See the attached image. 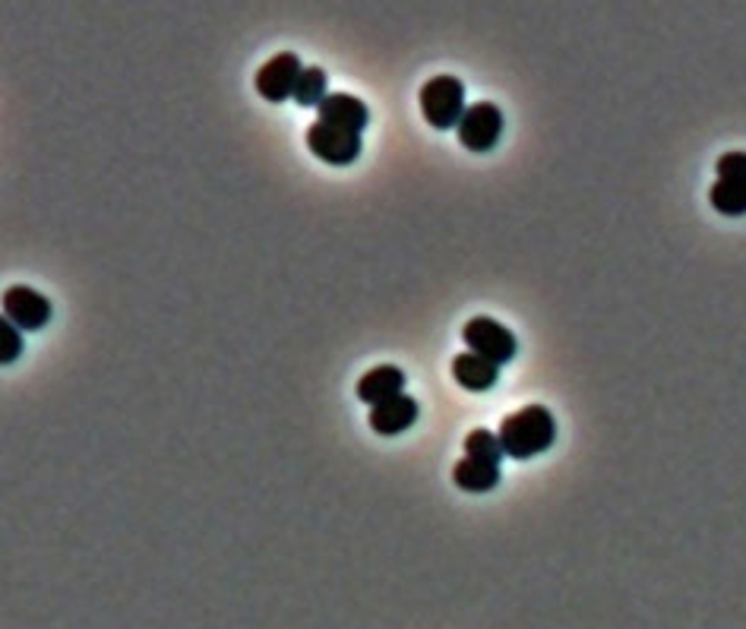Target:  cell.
<instances>
[{"mask_svg": "<svg viewBox=\"0 0 746 629\" xmlns=\"http://www.w3.org/2000/svg\"><path fill=\"white\" fill-rule=\"evenodd\" d=\"M554 440H557V420L544 405H525L500 424V443L510 459H532L538 453H547Z\"/></svg>", "mask_w": 746, "mask_h": 629, "instance_id": "1", "label": "cell"}, {"mask_svg": "<svg viewBox=\"0 0 746 629\" xmlns=\"http://www.w3.org/2000/svg\"><path fill=\"white\" fill-rule=\"evenodd\" d=\"M421 114L436 130L458 126L465 114V85L456 77H434L421 85Z\"/></svg>", "mask_w": 746, "mask_h": 629, "instance_id": "2", "label": "cell"}, {"mask_svg": "<svg viewBox=\"0 0 746 629\" xmlns=\"http://www.w3.org/2000/svg\"><path fill=\"white\" fill-rule=\"evenodd\" d=\"M462 338H465L468 352L487 357V361L497 364V367L510 364L518 352L516 336H513L503 323L491 319V316H472V319L462 326Z\"/></svg>", "mask_w": 746, "mask_h": 629, "instance_id": "3", "label": "cell"}, {"mask_svg": "<svg viewBox=\"0 0 746 629\" xmlns=\"http://www.w3.org/2000/svg\"><path fill=\"white\" fill-rule=\"evenodd\" d=\"M456 133L458 143L468 152H491V149L497 146L500 133H503V114L491 102H477V105L465 108Z\"/></svg>", "mask_w": 746, "mask_h": 629, "instance_id": "4", "label": "cell"}, {"mask_svg": "<svg viewBox=\"0 0 746 629\" xmlns=\"http://www.w3.org/2000/svg\"><path fill=\"white\" fill-rule=\"evenodd\" d=\"M308 146L316 159H323L330 165H352L354 159L361 155V133L316 121L308 130Z\"/></svg>", "mask_w": 746, "mask_h": 629, "instance_id": "5", "label": "cell"}, {"mask_svg": "<svg viewBox=\"0 0 746 629\" xmlns=\"http://www.w3.org/2000/svg\"><path fill=\"white\" fill-rule=\"evenodd\" d=\"M3 319H10L17 329L39 333L51 319V301L29 285H10L3 292Z\"/></svg>", "mask_w": 746, "mask_h": 629, "instance_id": "6", "label": "cell"}, {"mask_svg": "<svg viewBox=\"0 0 746 629\" xmlns=\"http://www.w3.org/2000/svg\"><path fill=\"white\" fill-rule=\"evenodd\" d=\"M301 73H304V67L298 61V54L282 51V54H275V58H270V61L260 67V73H256L253 83H256L260 99L279 105L285 99H294V85L301 80Z\"/></svg>", "mask_w": 746, "mask_h": 629, "instance_id": "7", "label": "cell"}, {"mask_svg": "<svg viewBox=\"0 0 746 629\" xmlns=\"http://www.w3.org/2000/svg\"><path fill=\"white\" fill-rule=\"evenodd\" d=\"M316 121L364 133V126L371 121V111H367V105L361 99H354L349 92H332V95L323 99V105L316 108Z\"/></svg>", "mask_w": 746, "mask_h": 629, "instance_id": "8", "label": "cell"}, {"mask_svg": "<svg viewBox=\"0 0 746 629\" xmlns=\"http://www.w3.org/2000/svg\"><path fill=\"white\" fill-rule=\"evenodd\" d=\"M371 427L373 434L380 437H395L402 430H409L417 420V402L412 396H395V399L383 402V405H373L371 408Z\"/></svg>", "mask_w": 746, "mask_h": 629, "instance_id": "9", "label": "cell"}, {"mask_svg": "<svg viewBox=\"0 0 746 629\" xmlns=\"http://www.w3.org/2000/svg\"><path fill=\"white\" fill-rule=\"evenodd\" d=\"M402 389H405V374L395 364H380V367H373V371H367L361 377V383H357V399L367 402L373 408V405H383V402L402 396Z\"/></svg>", "mask_w": 746, "mask_h": 629, "instance_id": "10", "label": "cell"}, {"mask_svg": "<svg viewBox=\"0 0 746 629\" xmlns=\"http://www.w3.org/2000/svg\"><path fill=\"white\" fill-rule=\"evenodd\" d=\"M453 377H456L462 389L484 393V389H491L500 379V367L491 364L487 357L475 355V352H462V355L453 357Z\"/></svg>", "mask_w": 746, "mask_h": 629, "instance_id": "11", "label": "cell"}, {"mask_svg": "<svg viewBox=\"0 0 746 629\" xmlns=\"http://www.w3.org/2000/svg\"><path fill=\"white\" fill-rule=\"evenodd\" d=\"M453 484H456L458 490H468V494H487V490H494L500 484V465L465 456L453 468Z\"/></svg>", "mask_w": 746, "mask_h": 629, "instance_id": "12", "label": "cell"}, {"mask_svg": "<svg viewBox=\"0 0 746 629\" xmlns=\"http://www.w3.org/2000/svg\"><path fill=\"white\" fill-rule=\"evenodd\" d=\"M708 203L712 210L722 212V215H746V184L740 181H715L708 190Z\"/></svg>", "mask_w": 746, "mask_h": 629, "instance_id": "13", "label": "cell"}, {"mask_svg": "<svg viewBox=\"0 0 746 629\" xmlns=\"http://www.w3.org/2000/svg\"><path fill=\"white\" fill-rule=\"evenodd\" d=\"M326 99V73L320 67H304L301 80L294 85V102L301 108H320Z\"/></svg>", "mask_w": 746, "mask_h": 629, "instance_id": "14", "label": "cell"}, {"mask_svg": "<svg viewBox=\"0 0 746 629\" xmlns=\"http://www.w3.org/2000/svg\"><path fill=\"white\" fill-rule=\"evenodd\" d=\"M465 456H468V459L494 461V465H500V459H503L506 453H503L500 434H491V430L477 427V430H472V434L465 437Z\"/></svg>", "mask_w": 746, "mask_h": 629, "instance_id": "15", "label": "cell"}, {"mask_svg": "<svg viewBox=\"0 0 746 629\" xmlns=\"http://www.w3.org/2000/svg\"><path fill=\"white\" fill-rule=\"evenodd\" d=\"M22 352L20 329L10 319H0V364H13Z\"/></svg>", "mask_w": 746, "mask_h": 629, "instance_id": "16", "label": "cell"}, {"mask_svg": "<svg viewBox=\"0 0 746 629\" xmlns=\"http://www.w3.org/2000/svg\"><path fill=\"white\" fill-rule=\"evenodd\" d=\"M718 181H740V184H746V152H725L718 159Z\"/></svg>", "mask_w": 746, "mask_h": 629, "instance_id": "17", "label": "cell"}]
</instances>
